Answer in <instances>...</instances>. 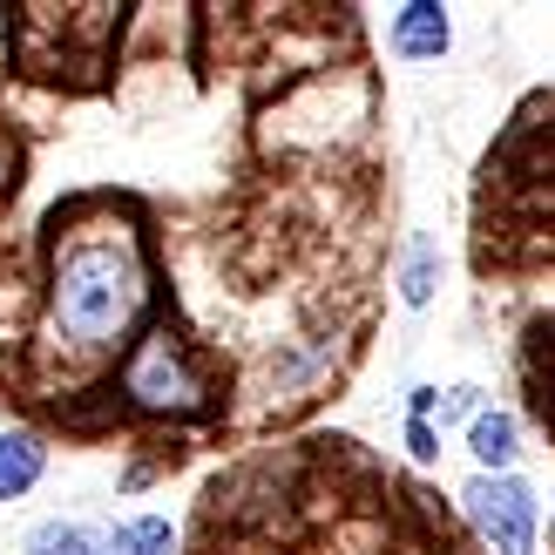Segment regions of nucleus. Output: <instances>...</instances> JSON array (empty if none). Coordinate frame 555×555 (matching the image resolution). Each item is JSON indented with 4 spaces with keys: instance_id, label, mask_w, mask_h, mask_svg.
Listing matches in <instances>:
<instances>
[{
    "instance_id": "nucleus-7",
    "label": "nucleus",
    "mask_w": 555,
    "mask_h": 555,
    "mask_svg": "<svg viewBox=\"0 0 555 555\" xmlns=\"http://www.w3.org/2000/svg\"><path fill=\"white\" fill-rule=\"evenodd\" d=\"M48 475V434L35 427H0V508L27 502Z\"/></svg>"
},
{
    "instance_id": "nucleus-5",
    "label": "nucleus",
    "mask_w": 555,
    "mask_h": 555,
    "mask_svg": "<svg viewBox=\"0 0 555 555\" xmlns=\"http://www.w3.org/2000/svg\"><path fill=\"white\" fill-rule=\"evenodd\" d=\"M454 48V14L440 0H406V8L386 14V54L406 68H434L440 54Z\"/></svg>"
},
{
    "instance_id": "nucleus-3",
    "label": "nucleus",
    "mask_w": 555,
    "mask_h": 555,
    "mask_svg": "<svg viewBox=\"0 0 555 555\" xmlns=\"http://www.w3.org/2000/svg\"><path fill=\"white\" fill-rule=\"evenodd\" d=\"M454 502L488 555H542V494L529 475H467Z\"/></svg>"
},
{
    "instance_id": "nucleus-10",
    "label": "nucleus",
    "mask_w": 555,
    "mask_h": 555,
    "mask_svg": "<svg viewBox=\"0 0 555 555\" xmlns=\"http://www.w3.org/2000/svg\"><path fill=\"white\" fill-rule=\"evenodd\" d=\"M183 535L170 515H122L108 521V555H177Z\"/></svg>"
},
{
    "instance_id": "nucleus-6",
    "label": "nucleus",
    "mask_w": 555,
    "mask_h": 555,
    "mask_svg": "<svg viewBox=\"0 0 555 555\" xmlns=\"http://www.w3.org/2000/svg\"><path fill=\"white\" fill-rule=\"evenodd\" d=\"M467 454H475V475H521V413L515 406H481L475 427L461 434Z\"/></svg>"
},
{
    "instance_id": "nucleus-12",
    "label": "nucleus",
    "mask_w": 555,
    "mask_h": 555,
    "mask_svg": "<svg viewBox=\"0 0 555 555\" xmlns=\"http://www.w3.org/2000/svg\"><path fill=\"white\" fill-rule=\"evenodd\" d=\"M400 440H406V454L421 461V467H440V427H434V421H406Z\"/></svg>"
},
{
    "instance_id": "nucleus-1",
    "label": "nucleus",
    "mask_w": 555,
    "mask_h": 555,
    "mask_svg": "<svg viewBox=\"0 0 555 555\" xmlns=\"http://www.w3.org/2000/svg\"><path fill=\"white\" fill-rule=\"evenodd\" d=\"M156 325L150 231L122 204H81L54 217L41 258V346L68 366H116Z\"/></svg>"
},
{
    "instance_id": "nucleus-14",
    "label": "nucleus",
    "mask_w": 555,
    "mask_h": 555,
    "mask_svg": "<svg viewBox=\"0 0 555 555\" xmlns=\"http://www.w3.org/2000/svg\"><path fill=\"white\" fill-rule=\"evenodd\" d=\"M548 542H555V515H548Z\"/></svg>"
},
{
    "instance_id": "nucleus-13",
    "label": "nucleus",
    "mask_w": 555,
    "mask_h": 555,
    "mask_svg": "<svg viewBox=\"0 0 555 555\" xmlns=\"http://www.w3.org/2000/svg\"><path fill=\"white\" fill-rule=\"evenodd\" d=\"M14 183H21V150H14V135L0 129V197H8Z\"/></svg>"
},
{
    "instance_id": "nucleus-8",
    "label": "nucleus",
    "mask_w": 555,
    "mask_h": 555,
    "mask_svg": "<svg viewBox=\"0 0 555 555\" xmlns=\"http://www.w3.org/2000/svg\"><path fill=\"white\" fill-rule=\"evenodd\" d=\"M21 555H108V521L81 515H48L21 535Z\"/></svg>"
},
{
    "instance_id": "nucleus-4",
    "label": "nucleus",
    "mask_w": 555,
    "mask_h": 555,
    "mask_svg": "<svg viewBox=\"0 0 555 555\" xmlns=\"http://www.w3.org/2000/svg\"><path fill=\"white\" fill-rule=\"evenodd\" d=\"M339 359H346V332L339 325H319V332H305V339H285L271 359H264V393L271 400H312L319 386L339 373Z\"/></svg>"
},
{
    "instance_id": "nucleus-9",
    "label": "nucleus",
    "mask_w": 555,
    "mask_h": 555,
    "mask_svg": "<svg viewBox=\"0 0 555 555\" xmlns=\"http://www.w3.org/2000/svg\"><path fill=\"white\" fill-rule=\"evenodd\" d=\"M393 285H400V305H406V312H427V305L440 298V244H434L427 231H406Z\"/></svg>"
},
{
    "instance_id": "nucleus-11",
    "label": "nucleus",
    "mask_w": 555,
    "mask_h": 555,
    "mask_svg": "<svg viewBox=\"0 0 555 555\" xmlns=\"http://www.w3.org/2000/svg\"><path fill=\"white\" fill-rule=\"evenodd\" d=\"M488 400H481V386H440V400H434V427L448 434V427H475V413H481Z\"/></svg>"
},
{
    "instance_id": "nucleus-2",
    "label": "nucleus",
    "mask_w": 555,
    "mask_h": 555,
    "mask_svg": "<svg viewBox=\"0 0 555 555\" xmlns=\"http://www.w3.org/2000/svg\"><path fill=\"white\" fill-rule=\"evenodd\" d=\"M108 379H116V400L129 413H143V421H204L217 406L204 359L190 352V339L170 319H156L143 339L108 366Z\"/></svg>"
}]
</instances>
